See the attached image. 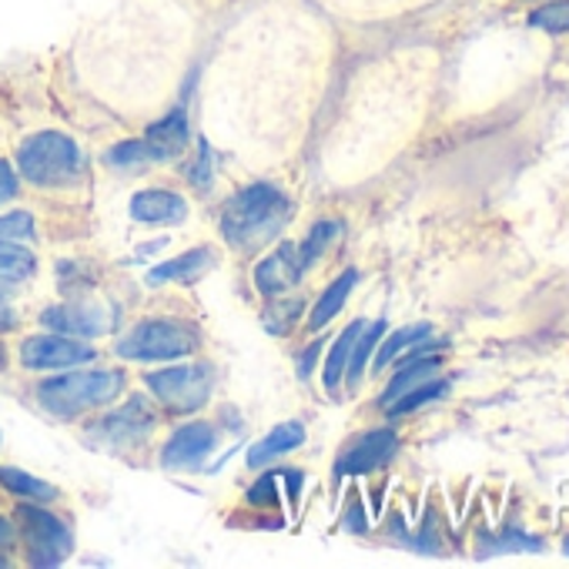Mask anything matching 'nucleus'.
Wrapping results in <instances>:
<instances>
[{"label": "nucleus", "instance_id": "obj_1", "mask_svg": "<svg viewBox=\"0 0 569 569\" xmlns=\"http://www.w3.org/2000/svg\"><path fill=\"white\" fill-rule=\"evenodd\" d=\"M292 218V201L274 184H248L221 208V234L234 251H258L274 241Z\"/></svg>", "mask_w": 569, "mask_h": 569}, {"label": "nucleus", "instance_id": "obj_2", "mask_svg": "<svg viewBox=\"0 0 569 569\" xmlns=\"http://www.w3.org/2000/svg\"><path fill=\"white\" fill-rule=\"evenodd\" d=\"M121 392H124L121 369H88V372H68L41 382L38 402L58 419H78L91 409L111 406Z\"/></svg>", "mask_w": 569, "mask_h": 569}, {"label": "nucleus", "instance_id": "obj_3", "mask_svg": "<svg viewBox=\"0 0 569 569\" xmlns=\"http://www.w3.org/2000/svg\"><path fill=\"white\" fill-rule=\"evenodd\" d=\"M21 178L38 188H71L84 178V151L61 131H38L18 151Z\"/></svg>", "mask_w": 569, "mask_h": 569}, {"label": "nucleus", "instance_id": "obj_4", "mask_svg": "<svg viewBox=\"0 0 569 569\" xmlns=\"http://www.w3.org/2000/svg\"><path fill=\"white\" fill-rule=\"evenodd\" d=\"M198 349V332L178 319H151L134 326L121 342L118 356L131 362H171Z\"/></svg>", "mask_w": 569, "mask_h": 569}, {"label": "nucleus", "instance_id": "obj_5", "mask_svg": "<svg viewBox=\"0 0 569 569\" xmlns=\"http://www.w3.org/2000/svg\"><path fill=\"white\" fill-rule=\"evenodd\" d=\"M151 396L178 416H191L198 412L214 389V369L208 362H194V366H171L161 372H151L148 379Z\"/></svg>", "mask_w": 569, "mask_h": 569}, {"label": "nucleus", "instance_id": "obj_6", "mask_svg": "<svg viewBox=\"0 0 569 569\" xmlns=\"http://www.w3.org/2000/svg\"><path fill=\"white\" fill-rule=\"evenodd\" d=\"M21 522H24V539H28V559L34 566H61L71 549H74V536L68 529L64 519H58L48 509L38 506H21L18 509Z\"/></svg>", "mask_w": 569, "mask_h": 569}, {"label": "nucleus", "instance_id": "obj_7", "mask_svg": "<svg viewBox=\"0 0 569 569\" xmlns=\"http://www.w3.org/2000/svg\"><path fill=\"white\" fill-rule=\"evenodd\" d=\"M98 352L84 342V339H71V336H31L21 342V366L34 369V372H61L71 366H84L94 362Z\"/></svg>", "mask_w": 569, "mask_h": 569}, {"label": "nucleus", "instance_id": "obj_8", "mask_svg": "<svg viewBox=\"0 0 569 569\" xmlns=\"http://www.w3.org/2000/svg\"><path fill=\"white\" fill-rule=\"evenodd\" d=\"M214 446H218L214 426H208V422H188V426H181V429L164 442L161 466H164V469H178V472H184V469H201L204 459L214 452Z\"/></svg>", "mask_w": 569, "mask_h": 569}, {"label": "nucleus", "instance_id": "obj_9", "mask_svg": "<svg viewBox=\"0 0 569 569\" xmlns=\"http://www.w3.org/2000/svg\"><path fill=\"white\" fill-rule=\"evenodd\" d=\"M399 449V436L392 429H372L366 436H359L336 462V476L349 479V476H366L376 472L379 466H386Z\"/></svg>", "mask_w": 569, "mask_h": 569}, {"label": "nucleus", "instance_id": "obj_10", "mask_svg": "<svg viewBox=\"0 0 569 569\" xmlns=\"http://www.w3.org/2000/svg\"><path fill=\"white\" fill-rule=\"evenodd\" d=\"M44 326L61 332V336H71V339H98L104 332L114 329L118 316L114 309H101V306H91V302H81V306H54L48 309L44 316Z\"/></svg>", "mask_w": 569, "mask_h": 569}, {"label": "nucleus", "instance_id": "obj_11", "mask_svg": "<svg viewBox=\"0 0 569 569\" xmlns=\"http://www.w3.org/2000/svg\"><path fill=\"white\" fill-rule=\"evenodd\" d=\"M154 426H158V416L151 412V406L144 399H131L118 412L101 419L98 436H104L108 442H118V446H141L154 432Z\"/></svg>", "mask_w": 569, "mask_h": 569}, {"label": "nucleus", "instance_id": "obj_12", "mask_svg": "<svg viewBox=\"0 0 569 569\" xmlns=\"http://www.w3.org/2000/svg\"><path fill=\"white\" fill-rule=\"evenodd\" d=\"M306 264H302V254H299V244L292 241H284L278 244L258 268H254V284H258V292L261 296H281V292H289L292 284H299Z\"/></svg>", "mask_w": 569, "mask_h": 569}, {"label": "nucleus", "instance_id": "obj_13", "mask_svg": "<svg viewBox=\"0 0 569 569\" xmlns=\"http://www.w3.org/2000/svg\"><path fill=\"white\" fill-rule=\"evenodd\" d=\"M184 214H188L184 198L164 188H148L131 198V218L144 224H178L184 221Z\"/></svg>", "mask_w": 569, "mask_h": 569}, {"label": "nucleus", "instance_id": "obj_14", "mask_svg": "<svg viewBox=\"0 0 569 569\" xmlns=\"http://www.w3.org/2000/svg\"><path fill=\"white\" fill-rule=\"evenodd\" d=\"M188 138H191V131H188L184 111H171L168 118L151 124V131L144 134V144L154 154V161H174L188 148Z\"/></svg>", "mask_w": 569, "mask_h": 569}, {"label": "nucleus", "instance_id": "obj_15", "mask_svg": "<svg viewBox=\"0 0 569 569\" xmlns=\"http://www.w3.org/2000/svg\"><path fill=\"white\" fill-rule=\"evenodd\" d=\"M211 264H214L211 248H194V251H184V254H178V258L161 261L158 268H151L148 271V284H154V289H158V284H171V281H194Z\"/></svg>", "mask_w": 569, "mask_h": 569}, {"label": "nucleus", "instance_id": "obj_16", "mask_svg": "<svg viewBox=\"0 0 569 569\" xmlns=\"http://www.w3.org/2000/svg\"><path fill=\"white\" fill-rule=\"evenodd\" d=\"M302 442H306V426H302V422H281V426H274L261 442H254V446L248 449V466H251V469H261V466H268L271 459H278V456H284V452L299 449Z\"/></svg>", "mask_w": 569, "mask_h": 569}, {"label": "nucleus", "instance_id": "obj_17", "mask_svg": "<svg viewBox=\"0 0 569 569\" xmlns=\"http://www.w3.org/2000/svg\"><path fill=\"white\" fill-rule=\"evenodd\" d=\"M432 326L429 322H416V326H406V329H399V332H392L389 339H382V349H379V356H376V362H372V369L376 372H382V369H389L402 352H409L412 349V356H422L426 349H432ZM409 356V359H412Z\"/></svg>", "mask_w": 569, "mask_h": 569}, {"label": "nucleus", "instance_id": "obj_18", "mask_svg": "<svg viewBox=\"0 0 569 569\" xmlns=\"http://www.w3.org/2000/svg\"><path fill=\"white\" fill-rule=\"evenodd\" d=\"M436 372H439V359H436V356H412V359H402V362H399V372H396V379L389 382V389L382 392L379 406L389 409L396 399H402V396L412 392L416 386L436 379Z\"/></svg>", "mask_w": 569, "mask_h": 569}, {"label": "nucleus", "instance_id": "obj_19", "mask_svg": "<svg viewBox=\"0 0 569 569\" xmlns=\"http://www.w3.org/2000/svg\"><path fill=\"white\" fill-rule=\"evenodd\" d=\"M356 281H359V271L349 268V271H342V274L329 284V289L322 292V299H319V306H316V312L309 316V326H312V329H326V326L342 312L349 292L356 289Z\"/></svg>", "mask_w": 569, "mask_h": 569}, {"label": "nucleus", "instance_id": "obj_20", "mask_svg": "<svg viewBox=\"0 0 569 569\" xmlns=\"http://www.w3.org/2000/svg\"><path fill=\"white\" fill-rule=\"evenodd\" d=\"M0 486L11 489L14 496H24V499H34V502H51L58 499V489L24 469H14V466H0Z\"/></svg>", "mask_w": 569, "mask_h": 569}, {"label": "nucleus", "instance_id": "obj_21", "mask_svg": "<svg viewBox=\"0 0 569 569\" xmlns=\"http://www.w3.org/2000/svg\"><path fill=\"white\" fill-rule=\"evenodd\" d=\"M366 329V322H352V326H346V332L336 339V346H332V352H329V359H326V369H322V379H326V389H339V382H342V376H346V366H349V356H352V346H356V339H359V332Z\"/></svg>", "mask_w": 569, "mask_h": 569}, {"label": "nucleus", "instance_id": "obj_22", "mask_svg": "<svg viewBox=\"0 0 569 569\" xmlns=\"http://www.w3.org/2000/svg\"><path fill=\"white\" fill-rule=\"evenodd\" d=\"M38 271V258L18 241H0V281H28Z\"/></svg>", "mask_w": 569, "mask_h": 569}, {"label": "nucleus", "instance_id": "obj_23", "mask_svg": "<svg viewBox=\"0 0 569 569\" xmlns=\"http://www.w3.org/2000/svg\"><path fill=\"white\" fill-rule=\"evenodd\" d=\"M382 336H386V322H372L369 329L359 332V339H356V346H352V356H349V366H346L349 386H359V382H362V372H366V366H369V359H372V349L379 346Z\"/></svg>", "mask_w": 569, "mask_h": 569}, {"label": "nucleus", "instance_id": "obj_24", "mask_svg": "<svg viewBox=\"0 0 569 569\" xmlns=\"http://www.w3.org/2000/svg\"><path fill=\"white\" fill-rule=\"evenodd\" d=\"M446 392H449V382H446V379H429V382L416 386L412 392H406L402 399H396L386 412H389L392 419H399V416H406V412H416V409H419V406H426V402L442 399Z\"/></svg>", "mask_w": 569, "mask_h": 569}, {"label": "nucleus", "instance_id": "obj_25", "mask_svg": "<svg viewBox=\"0 0 569 569\" xmlns=\"http://www.w3.org/2000/svg\"><path fill=\"white\" fill-rule=\"evenodd\" d=\"M151 161H154V154L148 151L144 138L141 141H121L104 154V164L118 168V171H138V168H148Z\"/></svg>", "mask_w": 569, "mask_h": 569}, {"label": "nucleus", "instance_id": "obj_26", "mask_svg": "<svg viewBox=\"0 0 569 569\" xmlns=\"http://www.w3.org/2000/svg\"><path fill=\"white\" fill-rule=\"evenodd\" d=\"M342 234V221H319L312 231H309V238L299 244V254H302V264L306 268H312L322 254H326V248L336 241Z\"/></svg>", "mask_w": 569, "mask_h": 569}, {"label": "nucleus", "instance_id": "obj_27", "mask_svg": "<svg viewBox=\"0 0 569 569\" xmlns=\"http://www.w3.org/2000/svg\"><path fill=\"white\" fill-rule=\"evenodd\" d=\"M539 549H542V539L526 536L519 526H509L506 536H499L492 542H482V556H496V552H539Z\"/></svg>", "mask_w": 569, "mask_h": 569}, {"label": "nucleus", "instance_id": "obj_28", "mask_svg": "<svg viewBox=\"0 0 569 569\" xmlns=\"http://www.w3.org/2000/svg\"><path fill=\"white\" fill-rule=\"evenodd\" d=\"M529 24L549 34H566L569 31V0H552L546 8H536L529 14Z\"/></svg>", "mask_w": 569, "mask_h": 569}, {"label": "nucleus", "instance_id": "obj_29", "mask_svg": "<svg viewBox=\"0 0 569 569\" xmlns=\"http://www.w3.org/2000/svg\"><path fill=\"white\" fill-rule=\"evenodd\" d=\"M34 238V218L28 211H11L0 218V241H21Z\"/></svg>", "mask_w": 569, "mask_h": 569}, {"label": "nucleus", "instance_id": "obj_30", "mask_svg": "<svg viewBox=\"0 0 569 569\" xmlns=\"http://www.w3.org/2000/svg\"><path fill=\"white\" fill-rule=\"evenodd\" d=\"M188 181L194 188H208L211 181V151H208V141H198V151H194V161L188 164Z\"/></svg>", "mask_w": 569, "mask_h": 569}, {"label": "nucleus", "instance_id": "obj_31", "mask_svg": "<svg viewBox=\"0 0 569 569\" xmlns=\"http://www.w3.org/2000/svg\"><path fill=\"white\" fill-rule=\"evenodd\" d=\"M248 502L251 506H274L278 502V479L271 472H264L251 489H248Z\"/></svg>", "mask_w": 569, "mask_h": 569}, {"label": "nucleus", "instance_id": "obj_32", "mask_svg": "<svg viewBox=\"0 0 569 569\" xmlns=\"http://www.w3.org/2000/svg\"><path fill=\"white\" fill-rule=\"evenodd\" d=\"M271 316L264 319V326L271 329V332H284L289 329V322L302 312V299H292V302H284V306H274V309H268Z\"/></svg>", "mask_w": 569, "mask_h": 569}, {"label": "nucleus", "instance_id": "obj_33", "mask_svg": "<svg viewBox=\"0 0 569 569\" xmlns=\"http://www.w3.org/2000/svg\"><path fill=\"white\" fill-rule=\"evenodd\" d=\"M18 194V174L8 161H0V204Z\"/></svg>", "mask_w": 569, "mask_h": 569}, {"label": "nucleus", "instance_id": "obj_34", "mask_svg": "<svg viewBox=\"0 0 569 569\" xmlns=\"http://www.w3.org/2000/svg\"><path fill=\"white\" fill-rule=\"evenodd\" d=\"M342 526H346L349 532H366V529H369V526H366V516H362L359 496H352V502H349V509H346V516H342Z\"/></svg>", "mask_w": 569, "mask_h": 569}, {"label": "nucleus", "instance_id": "obj_35", "mask_svg": "<svg viewBox=\"0 0 569 569\" xmlns=\"http://www.w3.org/2000/svg\"><path fill=\"white\" fill-rule=\"evenodd\" d=\"M281 479H284V486H289V502H292V509H299V499H302V482H306V476H302L299 469H284V472H281Z\"/></svg>", "mask_w": 569, "mask_h": 569}, {"label": "nucleus", "instance_id": "obj_36", "mask_svg": "<svg viewBox=\"0 0 569 569\" xmlns=\"http://www.w3.org/2000/svg\"><path fill=\"white\" fill-rule=\"evenodd\" d=\"M316 356H319V342H316V346H309V349L302 352V359H299V376H302V379H309V376H312V369H316Z\"/></svg>", "mask_w": 569, "mask_h": 569}, {"label": "nucleus", "instance_id": "obj_37", "mask_svg": "<svg viewBox=\"0 0 569 569\" xmlns=\"http://www.w3.org/2000/svg\"><path fill=\"white\" fill-rule=\"evenodd\" d=\"M14 536H18L14 522H11L8 516H0V549H8V546L14 542Z\"/></svg>", "mask_w": 569, "mask_h": 569}, {"label": "nucleus", "instance_id": "obj_38", "mask_svg": "<svg viewBox=\"0 0 569 569\" xmlns=\"http://www.w3.org/2000/svg\"><path fill=\"white\" fill-rule=\"evenodd\" d=\"M14 326H18L14 312H11V309H0V332H8V329H14Z\"/></svg>", "mask_w": 569, "mask_h": 569}, {"label": "nucleus", "instance_id": "obj_39", "mask_svg": "<svg viewBox=\"0 0 569 569\" xmlns=\"http://www.w3.org/2000/svg\"><path fill=\"white\" fill-rule=\"evenodd\" d=\"M8 366V349H4V342H0V369Z\"/></svg>", "mask_w": 569, "mask_h": 569}, {"label": "nucleus", "instance_id": "obj_40", "mask_svg": "<svg viewBox=\"0 0 569 569\" xmlns=\"http://www.w3.org/2000/svg\"><path fill=\"white\" fill-rule=\"evenodd\" d=\"M562 552H566V556H569V536H566V539H562Z\"/></svg>", "mask_w": 569, "mask_h": 569}, {"label": "nucleus", "instance_id": "obj_41", "mask_svg": "<svg viewBox=\"0 0 569 569\" xmlns=\"http://www.w3.org/2000/svg\"><path fill=\"white\" fill-rule=\"evenodd\" d=\"M0 302H4V281H0Z\"/></svg>", "mask_w": 569, "mask_h": 569}]
</instances>
